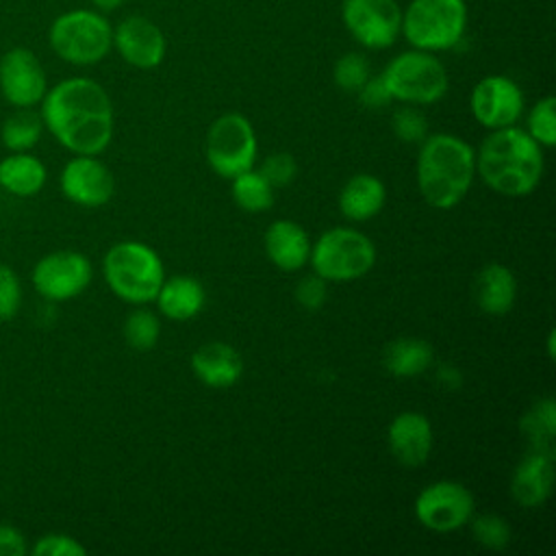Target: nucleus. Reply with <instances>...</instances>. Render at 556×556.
I'll return each mask as SVG.
<instances>
[{
  "mask_svg": "<svg viewBox=\"0 0 556 556\" xmlns=\"http://www.w3.org/2000/svg\"><path fill=\"white\" fill-rule=\"evenodd\" d=\"M41 119L52 137L74 154L96 156L113 137V104L91 78H65L46 91Z\"/></svg>",
  "mask_w": 556,
  "mask_h": 556,
  "instance_id": "1",
  "label": "nucleus"
},
{
  "mask_svg": "<svg viewBox=\"0 0 556 556\" xmlns=\"http://www.w3.org/2000/svg\"><path fill=\"white\" fill-rule=\"evenodd\" d=\"M543 167V148L517 126L493 130L476 154V172L484 185L508 198L532 193Z\"/></svg>",
  "mask_w": 556,
  "mask_h": 556,
  "instance_id": "2",
  "label": "nucleus"
},
{
  "mask_svg": "<svg viewBox=\"0 0 556 556\" xmlns=\"http://www.w3.org/2000/svg\"><path fill=\"white\" fill-rule=\"evenodd\" d=\"M476 174L473 148L456 135L437 132L421 141L417 156V185L434 208L456 206L469 191Z\"/></svg>",
  "mask_w": 556,
  "mask_h": 556,
  "instance_id": "3",
  "label": "nucleus"
},
{
  "mask_svg": "<svg viewBox=\"0 0 556 556\" xmlns=\"http://www.w3.org/2000/svg\"><path fill=\"white\" fill-rule=\"evenodd\" d=\"M104 280L111 291L130 304H148L156 298L165 271L159 254L141 241H119L102 261Z\"/></svg>",
  "mask_w": 556,
  "mask_h": 556,
  "instance_id": "4",
  "label": "nucleus"
},
{
  "mask_svg": "<svg viewBox=\"0 0 556 556\" xmlns=\"http://www.w3.org/2000/svg\"><path fill=\"white\" fill-rule=\"evenodd\" d=\"M54 54L72 65H93L113 46V28L104 15L89 9L61 13L48 33Z\"/></svg>",
  "mask_w": 556,
  "mask_h": 556,
  "instance_id": "5",
  "label": "nucleus"
},
{
  "mask_svg": "<svg viewBox=\"0 0 556 556\" xmlns=\"http://www.w3.org/2000/svg\"><path fill=\"white\" fill-rule=\"evenodd\" d=\"M308 263L326 282H350L374 267L376 245L361 230L330 228L311 245Z\"/></svg>",
  "mask_w": 556,
  "mask_h": 556,
  "instance_id": "6",
  "label": "nucleus"
},
{
  "mask_svg": "<svg viewBox=\"0 0 556 556\" xmlns=\"http://www.w3.org/2000/svg\"><path fill=\"white\" fill-rule=\"evenodd\" d=\"M467 24L465 0H410L402 13V33L417 50L454 48Z\"/></svg>",
  "mask_w": 556,
  "mask_h": 556,
  "instance_id": "7",
  "label": "nucleus"
},
{
  "mask_svg": "<svg viewBox=\"0 0 556 556\" xmlns=\"http://www.w3.org/2000/svg\"><path fill=\"white\" fill-rule=\"evenodd\" d=\"M382 78L391 98L408 104H432L447 91L443 63L426 50L397 54L384 67Z\"/></svg>",
  "mask_w": 556,
  "mask_h": 556,
  "instance_id": "8",
  "label": "nucleus"
},
{
  "mask_svg": "<svg viewBox=\"0 0 556 556\" xmlns=\"http://www.w3.org/2000/svg\"><path fill=\"white\" fill-rule=\"evenodd\" d=\"M256 135L241 113L219 115L206 132V161L215 174L232 180L254 167Z\"/></svg>",
  "mask_w": 556,
  "mask_h": 556,
  "instance_id": "9",
  "label": "nucleus"
},
{
  "mask_svg": "<svg viewBox=\"0 0 556 556\" xmlns=\"http://www.w3.org/2000/svg\"><path fill=\"white\" fill-rule=\"evenodd\" d=\"M473 506V495L463 482L439 480L417 495L415 517L432 532H452L469 523Z\"/></svg>",
  "mask_w": 556,
  "mask_h": 556,
  "instance_id": "10",
  "label": "nucleus"
},
{
  "mask_svg": "<svg viewBox=\"0 0 556 556\" xmlns=\"http://www.w3.org/2000/svg\"><path fill=\"white\" fill-rule=\"evenodd\" d=\"M341 17L352 37L365 48H389L402 30L395 0H343Z\"/></svg>",
  "mask_w": 556,
  "mask_h": 556,
  "instance_id": "11",
  "label": "nucleus"
},
{
  "mask_svg": "<svg viewBox=\"0 0 556 556\" xmlns=\"http://www.w3.org/2000/svg\"><path fill=\"white\" fill-rule=\"evenodd\" d=\"M91 282V263L74 250H59L37 261L33 285L39 295L52 302H65L80 295Z\"/></svg>",
  "mask_w": 556,
  "mask_h": 556,
  "instance_id": "12",
  "label": "nucleus"
},
{
  "mask_svg": "<svg viewBox=\"0 0 556 556\" xmlns=\"http://www.w3.org/2000/svg\"><path fill=\"white\" fill-rule=\"evenodd\" d=\"M469 106L478 124L497 130L517 124L523 113V93L515 80L493 74L476 83Z\"/></svg>",
  "mask_w": 556,
  "mask_h": 556,
  "instance_id": "13",
  "label": "nucleus"
},
{
  "mask_svg": "<svg viewBox=\"0 0 556 556\" xmlns=\"http://www.w3.org/2000/svg\"><path fill=\"white\" fill-rule=\"evenodd\" d=\"M0 91L15 109H33L48 91L43 65L28 48H11L0 59Z\"/></svg>",
  "mask_w": 556,
  "mask_h": 556,
  "instance_id": "14",
  "label": "nucleus"
},
{
  "mask_svg": "<svg viewBox=\"0 0 556 556\" xmlns=\"http://www.w3.org/2000/svg\"><path fill=\"white\" fill-rule=\"evenodd\" d=\"M63 195L78 206H102L113 198L115 180L111 169L89 154H76L61 172Z\"/></svg>",
  "mask_w": 556,
  "mask_h": 556,
  "instance_id": "15",
  "label": "nucleus"
},
{
  "mask_svg": "<svg viewBox=\"0 0 556 556\" xmlns=\"http://www.w3.org/2000/svg\"><path fill=\"white\" fill-rule=\"evenodd\" d=\"M113 46L122 59L139 70L156 67L165 56V37L154 22L141 15H130L113 30Z\"/></svg>",
  "mask_w": 556,
  "mask_h": 556,
  "instance_id": "16",
  "label": "nucleus"
},
{
  "mask_svg": "<svg viewBox=\"0 0 556 556\" xmlns=\"http://www.w3.org/2000/svg\"><path fill=\"white\" fill-rule=\"evenodd\" d=\"M387 441L393 458L404 467H419L432 452V424L417 410L395 415L387 430Z\"/></svg>",
  "mask_w": 556,
  "mask_h": 556,
  "instance_id": "17",
  "label": "nucleus"
},
{
  "mask_svg": "<svg viewBox=\"0 0 556 556\" xmlns=\"http://www.w3.org/2000/svg\"><path fill=\"white\" fill-rule=\"evenodd\" d=\"M554 486V456L528 450L510 476V495L521 508H536Z\"/></svg>",
  "mask_w": 556,
  "mask_h": 556,
  "instance_id": "18",
  "label": "nucleus"
},
{
  "mask_svg": "<svg viewBox=\"0 0 556 556\" xmlns=\"http://www.w3.org/2000/svg\"><path fill=\"white\" fill-rule=\"evenodd\" d=\"M191 369L202 384L211 389H228L243 376V358L232 345L211 341L191 354Z\"/></svg>",
  "mask_w": 556,
  "mask_h": 556,
  "instance_id": "19",
  "label": "nucleus"
},
{
  "mask_svg": "<svg viewBox=\"0 0 556 556\" xmlns=\"http://www.w3.org/2000/svg\"><path fill=\"white\" fill-rule=\"evenodd\" d=\"M311 239L293 219H276L265 230L267 258L282 271L302 269L311 256Z\"/></svg>",
  "mask_w": 556,
  "mask_h": 556,
  "instance_id": "20",
  "label": "nucleus"
},
{
  "mask_svg": "<svg viewBox=\"0 0 556 556\" xmlns=\"http://www.w3.org/2000/svg\"><path fill=\"white\" fill-rule=\"evenodd\" d=\"M473 300L486 315H506L517 300L515 274L500 263L484 265L473 280Z\"/></svg>",
  "mask_w": 556,
  "mask_h": 556,
  "instance_id": "21",
  "label": "nucleus"
},
{
  "mask_svg": "<svg viewBox=\"0 0 556 556\" xmlns=\"http://www.w3.org/2000/svg\"><path fill=\"white\" fill-rule=\"evenodd\" d=\"M384 200V182L374 174H356L339 191V208L352 222L371 219L382 211Z\"/></svg>",
  "mask_w": 556,
  "mask_h": 556,
  "instance_id": "22",
  "label": "nucleus"
},
{
  "mask_svg": "<svg viewBox=\"0 0 556 556\" xmlns=\"http://www.w3.org/2000/svg\"><path fill=\"white\" fill-rule=\"evenodd\" d=\"M154 300L159 304V311L165 317H169L174 321H187V319H193L202 311V306L206 302V293H204V287L200 280L178 274V276L163 280Z\"/></svg>",
  "mask_w": 556,
  "mask_h": 556,
  "instance_id": "23",
  "label": "nucleus"
},
{
  "mask_svg": "<svg viewBox=\"0 0 556 556\" xmlns=\"http://www.w3.org/2000/svg\"><path fill=\"white\" fill-rule=\"evenodd\" d=\"M46 165L28 152H13L0 161V187L17 198L37 195L46 185Z\"/></svg>",
  "mask_w": 556,
  "mask_h": 556,
  "instance_id": "24",
  "label": "nucleus"
},
{
  "mask_svg": "<svg viewBox=\"0 0 556 556\" xmlns=\"http://www.w3.org/2000/svg\"><path fill=\"white\" fill-rule=\"evenodd\" d=\"M434 361V350L426 339L402 337L387 345L382 363L391 376L410 378L424 374Z\"/></svg>",
  "mask_w": 556,
  "mask_h": 556,
  "instance_id": "25",
  "label": "nucleus"
},
{
  "mask_svg": "<svg viewBox=\"0 0 556 556\" xmlns=\"http://www.w3.org/2000/svg\"><path fill=\"white\" fill-rule=\"evenodd\" d=\"M519 430L530 450L556 458V402L552 395L539 397L519 419Z\"/></svg>",
  "mask_w": 556,
  "mask_h": 556,
  "instance_id": "26",
  "label": "nucleus"
},
{
  "mask_svg": "<svg viewBox=\"0 0 556 556\" xmlns=\"http://www.w3.org/2000/svg\"><path fill=\"white\" fill-rule=\"evenodd\" d=\"M43 130V119L33 109H17L11 113L0 130L4 148L13 152H26L33 146H37Z\"/></svg>",
  "mask_w": 556,
  "mask_h": 556,
  "instance_id": "27",
  "label": "nucleus"
},
{
  "mask_svg": "<svg viewBox=\"0 0 556 556\" xmlns=\"http://www.w3.org/2000/svg\"><path fill=\"white\" fill-rule=\"evenodd\" d=\"M232 198L248 213H263L274 204V187L258 169H248L232 178Z\"/></svg>",
  "mask_w": 556,
  "mask_h": 556,
  "instance_id": "28",
  "label": "nucleus"
},
{
  "mask_svg": "<svg viewBox=\"0 0 556 556\" xmlns=\"http://www.w3.org/2000/svg\"><path fill=\"white\" fill-rule=\"evenodd\" d=\"M161 334L159 317L148 308L132 311L124 321V339L137 352H148L154 348Z\"/></svg>",
  "mask_w": 556,
  "mask_h": 556,
  "instance_id": "29",
  "label": "nucleus"
},
{
  "mask_svg": "<svg viewBox=\"0 0 556 556\" xmlns=\"http://www.w3.org/2000/svg\"><path fill=\"white\" fill-rule=\"evenodd\" d=\"M541 148L556 146V100L545 96L539 100L530 115H528V130H526Z\"/></svg>",
  "mask_w": 556,
  "mask_h": 556,
  "instance_id": "30",
  "label": "nucleus"
},
{
  "mask_svg": "<svg viewBox=\"0 0 556 556\" xmlns=\"http://www.w3.org/2000/svg\"><path fill=\"white\" fill-rule=\"evenodd\" d=\"M471 534L486 549H504L510 543V526L495 513L471 517Z\"/></svg>",
  "mask_w": 556,
  "mask_h": 556,
  "instance_id": "31",
  "label": "nucleus"
},
{
  "mask_svg": "<svg viewBox=\"0 0 556 556\" xmlns=\"http://www.w3.org/2000/svg\"><path fill=\"white\" fill-rule=\"evenodd\" d=\"M369 78V63L358 52H348L334 63V83L343 91H358Z\"/></svg>",
  "mask_w": 556,
  "mask_h": 556,
  "instance_id": "32",
  "label": "nucleus"
},
{
  "mask_svg": "<svg viewBox=\"0 0 556 556\" xmlns=\"http://www.w3.org/2000/svg\"><path fill=\"white\" fill-rule=\"evenodd\" d=\"M393 132L406 143H421L428 137V122L424 113L413 106H402L393 113Z\"/></svg>",
  "mask_w": 556,
  "mask_h": 556,
  "instance_id": "33",
  "label": "nucleus"
},
{
  "mask_svg": "<svg viewBox=\"0 0 556 556\" xmlns=\"http://www.w3.org/2000/svg\"><path fill=\"white\" fill-rule=\"evenodd\" d=\"M35 556H85L87 549L83 543H78L70 534L50 532L37 539V543L30 549Z\"/></svg>",
  "mask_w": 556,
  "mask_h": 556,
  "instance_id": "34",
  "label": "nucleus"
},
{
  "mask_svg": "<svg viewBox=\"0 0 556 556\" xmlns=\"http://www.w3.org/2000/svg\"><path fill=\"white\" fill-rule=\"evenodd\" d=\"M22 304V285L9 265H0V319H13Z\"/></svg>",
  "mask_w": 556,
  "mask_h": 556,
  "instance_id": "35",
  "label": "nucleus"
},
{
  "mask_svg": "<svg viewBox=\"0 0 556 556\" xmlns=\"http://www.w3.org/2000/svg\"><path fill=\"white\" fill-rule=\"evenodd\" d=\"M258 172L267 178V182L271 187H285L295 178L298 165H295V159L289 152H276V154H269L263 161Z\"/></svg>",
  "mask_w": 556,
  "mask_h": 556,
  "instance_id": "36",
  "label": "nucleus"
},
{
  "mask_svg": "<svg viewBox=\"0 0 556 556\" xmlns=\"http://www.w3.org/2000/svg\"><path fill=\"white\" fill-rule=\"evenodd\" d=\"M326 280L321 276H317L315 271L300 278V282L295 285V300L306 308V311H317L319 306H324L326 302Z\"/></svg>",
  "mask_w": 556,
  "mask_h": 556,
  "instance_id": "37",
  "label": "nucleus"
},
{
  "mask_svg": "<svg viewBox=\"0 0 556 556\" xmlns=\"http://www.w3.org/2000/svg\"><path fill=\"white\" fill-rule=\"evenodd\" d=\"M356 93H358L361 104L367 106V109H382V106H387L393 100L389 89H387V85H384L382 74L380 76H369L365 80V85Z\"/></svg>",
  "mask_w": 556,
  "mask_h": 556,
  "instance_id": "38",
  "label": "nucleus"
},
{
  "mask_svg": "<svg viewBox=\"0 0 556 556\" xmlns=\"http://www.w3.org/2000/svg\"><path fill=\"white\" fill-rule=\"evenodd\" d=\"M24 554H26L24 534L9 523H0V556H24Z\"/></svg>",
  "mask_w": 556,
  "mask_h": 556,
  "instance_id": "39",
  "label": "nucleus"
},
{
  "mask_svg": "<svg viewBox=\"0 0 556 556\" xmlns=\"http://www.w3.org/2000/svg\"><path fill=\"white\" fill-rule=\"evenodd\" d=\"M437 378H439V382H443L447 389H456V387L460 384V374H458V369L452 367V365H441Z\"/></svg>",
  "mask_w": 556,
  "mask_h": 556,
  "instance_id": "40",
  "label": "nucleus"
},
{
  "mask_svg": "<svg viewBox=\"0 0 556 556\" xmlns=\"http://www.w3.org/2000/svg\"><path fill=\"white\" fill-rule=\"evenodd\" d=\"M93 7H98L100 11H115L124 0H91Z\"/></svg>",
  "mask_w": 556,
  "mask_h": 556,
  "instance_id": "41",
  "label": "nucleus"
},
{
  "mask_svg": "<svg viewBox=\"0 0 556 556\" xmlns=\"http://www.w3.org/2000/svg\"><path fill=\"white\" fill-rule=\"evenodd\" d=\"M547 352H549V358H554V332H549V339H547Z\"/></svg>",
  "mask_w": 556,
  "mask_h": 556,
  "instance_id": "42",
  "label": "nucleus"
}]
</instances>
